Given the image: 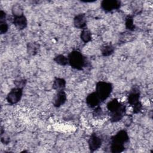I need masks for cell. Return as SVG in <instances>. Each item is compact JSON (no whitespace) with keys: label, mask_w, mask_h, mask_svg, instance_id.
Returning <instances> with one entry per match:
<instances>
[{"label":"cell","mask_w":153,"mask_h":153,"mask_svg":"<svg viewBox=\"0 0 153 153\" xmlns=\"http://www.w3.org/2000/svg\"><path fill=\"white\" fill-rule=\"evenodd\" d=\"M102 143V139L97 135L96 133H93L88 140V148L91 152H94L100 148Z\"/></svg>","instance_id":"ba28073f"},{"label":"cell","mask_w":153,"mask_h":153,"mask_svg":"<svg viewBox=\"0 0 153 153\" xmlns=\"http://www.w3.org/2000/svg\"><path fill=\"white\" fill-rule=\"evenodd\" d=\"M66 93L63 90L59 91L53 99V104L55 107L59 108L66 102Z\"/></svg>","instance_id":"9c48e42d"},{"label":"cell","mask_w":153,"mask_h":153,"mask_svg":"<svg viewBox=\"0 0 153 153\" xmlns=\"http://www.w3.org/2000/svg\"><path fill=\"white\" fill-rule=\"evenodd\" d=\"M129 141V137L127 132L121 130L113 136L111 139L110 149L112 153H120L125 149L124 144Z\"/></svg>","instance_id":"6da1fadb"},{"label":"cell","mask_w":153,"mask_h":153,"mask_svg":"<svg viewBox=\"0 0 153 153\" xmlns=\"http://www.w3.org/2000/svg\"><path fill=\"white\" fill-rule=\"evenodd\" d=\"M69 65L72 68L77 70H82L86 65L85 57L78 51H72L68 57Z\"/></svg>","instance_id":"3957f363"},{"label":"cell","mask_w":153,"mask_h":153,"mask_svg":"<svg viewBox=\"0 0 153 153\" xmlns=\"http://www.w3.org/2000/svg\"><path fill=\"white\" fill-rule=\"evenodd\" d=\"M66 86V81L63 78H56L53 83V88L59 91L63 90Z\"/></svg>","instance_id":"4fadbf2b"},{"label":"cell","mask_w":153,"mask_h":153,"mask_svg":"<svg viewBox=\"0 0 153 153\" xmlns=\"http://www.w3.org/2000/svg\"><path fill=\"white\" fill-rule=\"evenodd\" d=\"M85 101L87 106L90 108H94L98 106L99 103L101 102L95 91L88 94Z\"/></svg>","instance_id":"30bf717a"},{"label":"cell","mask_w":153,"mask_h":153,"mask_svg":"<svg viewBox=\"0 0 153 153\" xmlns=\"http://www.w3.org/2000/svg\"><path fill=\"white\" fill-rule=\"evenodd\" d=\"M74 26L78 29H84L87 25V19L85 14L81 13L76 15L74 19Z\"/></svg>","instance_id":"7c38bea8"},{"label":"cell","mask_w":153,"mask_h":153,"mask_svg":"<svg viewBox=\"0 0 153 153\" xmlns=\"http://www.w3.org/2000/svg\"><path fill=\"white\" fill-rule=\"evenodd\" d=\"M80 38L84 42L87 43L91 39V33L89 30L84 29L81 32Z\"/></svg>","instance_id":"2e32d148"},{"label":"cell","mask_w":153,"mask_h":153,"mask_svg":"<svg viewBox=\"0 0 153 153\" xmlns=\"http://www.w3.org/2000/svg\"><path fill=\"white\" fill-rule=\"evenodd\" d=\"M103 114V111L100 107L97 106L96 107L94 112H93V116L96 118L100 117V116Z\"/></svg>","instance_id":"7402d4cb"},{"label":"cell","mask_w":153,"mask_h":153,"mask_svg":"<svg viewBox=\"0 0 153 153\" xmlns=\"http://www.w3.org/2000/svg\"><path fill=\"white\" fill-rule=\"evenodd\" d=\"M8 29V25L6 20L0 21V33L1 34L5 33Z\"/></svg>","instance_id":"ffe728a7"},{"label":"cell","mask_w":153,"mask_h":153,"mask_svg":"<svg viewBox=\"0 0 153 153\" xmlns=\"http://www.w3.org/2000/svg\"><path fill=\"white\" fill-rule=\"evenodd\" d=\"M114 51V47L111 44H108L103 46L101 48V52L103 56H109Z\"/></svg>","instance_id":"9a60e30c"},{"label":"cell","mask_w":153,"mask_h":153,"mask_svg":"<svg viewBox=\"0 0 153 153\" xmlns=\"http://www.w3.org/2000/svg\"><path fill=\"white\" fill-rule=\"evenodd\" d=\"M12 13L14 16H20L23 14V10L20 4L14 5L12 8Z\"/></svg>","instance_id":"d6986e66"},{"label":"cell","mask_w":153,"mask_h":153,"mask_svg":"<svg viewBox=\"0 0 153 153\" xmlns=\"http://www.w3.org/2000/svg\"><path fill=\"white\" fill-rule=\"evenodd\" d=\"M1 141L2 143H3L4 144H8L10 142V138L7 136H2L1 135Z\"/></svg>","instance_id":"603a6c76"},{"label":"cell","mask_w":153,"mask_h":153,"mask_svg":"<svg viewBox=\"0 0 153 153\" xmlns=\"http://www.w3.org/2000/svg\"><path fill=\"white\" fill-rule=\"evenodd\" d=\"M107 109L110 112L112 122H117L121 120L126 112V106L119 102L117 99H114L107 103Z\"/></svg>","instance_id":"7a4b0ae2"},{"label":"cell","mask_w":153,"mask_h":153,"mask_svg":"<svg viewBox=\"0 0 153 153\" xmlns=\"http://www.w3.org/2000/svg\"><path fill=\"white\" fill-rule=\"evenodd\" d=\"M6 14L3 10L0 11V21L1 20H6Z\"/></svg>","instance_id":"cb8c5ba5"},{"label":"cell","mask_w":153,"mask_h":153,"mask_svg":"<svg viewBox=\"0 0 153 153\" xmlns=\"http://www.w3.org/2000/svg\"><path fill=\"white\" fill-rule=\"evenodd\" d=\"M39 45L35 42H29L27 44V52L31 56L35 55L38 50Z\"/></svg>","instance_id":"5bb4252c"},{"label":"cell","mask_w":153,"mask_h":153,"mask_svg":"<svg viewBox=\"0 0 153 153\" xmlns=\"http://www.w3.org/2000/svg\"><path fill=\"white\" fill-rule=\"evenodd\" d=\"M14 83L16 87L22 88H23L26 84V80L25 79H16L14 81Z\"/></svg>","instance_id":"44dd1931"},{"label":"cell","mask_w":153,"mask_h":153,"mask_svg":"<svg viewBox=\"0 0 153 153\" xmlns=\"http://www.w3.org/2000/svg\"><path fill=\"white\" fill-rule=\"evenodd\" d=\"M23 89L19 87L12 88L7 94V102L10 104H14L19 102L23 95Z\"/></svg>","instance_id":"8992f818"},{"label":"cell","mask_w":153,"mask_h":153,"mask_svg":"<svg viewBox=\"0 0 153 153\" xmlns=\"http://www.w3.org/2000/svg\"><path fill=\"white\" fill-rule=\"evenodd\" d=\"M54 61H55L56 63H57V64H59L61 66H65L68 63H69L68 57H65V56H63L62 54H59V55L56 56L54 58Z\"/></svg>","instance_id":"ac0fdd59"},{"label":"cell","mask_w":153,"mask_h":153,"mask_svg":"<svg viewBox=\"0 0 153 153\" xmlns=\"http://www.w3.org/2000/svg\"><path fill=\"white\" fill-rule=\"evenodd\" d=\"M100 6L105 12H110L118 10L121 7V2L117 0H103L102 1Z\"/></svg>","instance_id":"52a82bcc"},{"label":"cell","mask_w":153,"mask_h":153,"mask_svg":"<svg viewBox=\"0 0 153 153\" xmlns=\"http://www.w3.org/2000/svg\"><path fill=\"white\" fill-rule=\"evenodd\" d=\"M13 23L17 29L22 30L26 27L27 25V20L24 14H22L20 16H14Z\"/></svg>","instance_id":"8fae6325"},{"label":"cell","mask_w":153,"mask_h":153,"mask_svg":"<svg viewBox=\"0 0 153 153\" xmlns=\"http://www.w3.org/2000/svg\"><path fill=\"white\" fill-rule=\"evenodd\" d=\"M125 25L126 28L130 31H133L135 29L136 26L133 24V17L132 16L128 15L126 17Z\"/></svg>","instance_id":"e0dca14e"},{"label":"cell","mask_w":153,"mask_h":153,"mask_svg":"<svg viewBox=\"0 0 153 153\" xmlns=\"http://www.w3.org/2000/svg\"><path fill=\"white\" fill-rule=\"evenodd\" d=\"M140 91L138 88L133 87L130 91L128 96V102L133 107V113L139 112L142 109V105L139 101Z\"/></svg>","instance_id":"5b68a950"},{"label":"cell","mask_w":153,"mask_h":153,"mask_svg":"<svg viewBox=\"0 0 153 153\" xmlns=\"http://www.w3.org/2000/svg\"><path fill=\"white\" fill-rule=\"evenodd\" d=\"M112 84L106 81H99L96 85V93L101 102L105 101L112 91Z\"/></svg>","instance_id":"277c9868"}]
</instances>
